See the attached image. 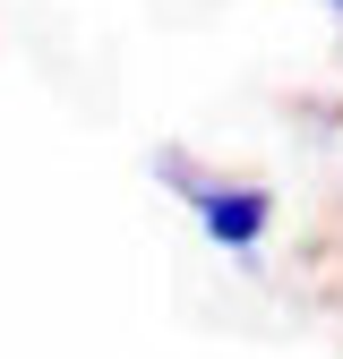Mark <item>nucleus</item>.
<instances>
[{"label": "nucleus", "instance_id": "1", "mask_svg": "<svg viewBox=\"0 0 343 359\" xmlns=\"http://www.w3.org/2000/svg\"><path fill=\"white\" fill-rule=\"evenodd\" d=\"M155 180H163V189L189 205V222H198V240H206V248H224L232 265H257V257H266V240H275V214H283L266 180L206 171V163H189V154H155Z\"/></svg>", "mask_w": 343, "mask_h": 359}, {"label": "nucleus", "instance_id": "2", "mask_svg": "<svg viewBox=\"0 0 343 359\" xmlns=\"http://www.w3.org/2000/svg\"><path fill=\"white\" fill-rule=\"evenodd\" d=\"M318 9H326V18H335V26H343V0H318Z\"/></svg>", "mask_w": 343, "mask_h": 359}]
</instances>
